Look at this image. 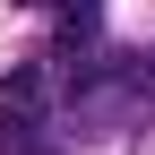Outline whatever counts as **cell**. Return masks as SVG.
Segmentation results:
<instances>
[{
    "label": "cell",
    "mask_w": 155,
    "mask_h": 155,
    "mask_svg": "<svg viewBox=\"0 0 155 155\" xmlns=\"http://www.w3.org/2000/svg\"><path fill=\"white\" fill-rule=\"evenodd\" d=\"M0 112L9 121H61V78H52L43 52H26V61L0 69Z\"/></svg>",
    "instance_id": "1"
},
{
    "label": "cell",
    "mask_w": 155,
    "mask_h": 155,
    "mask_svg": "<svg viewBox=\"0 0 155 155\" xmlns=\"http://www.w3.org/2000/svg\"><path fill=\"white\" fill-rule=\"evenodd\" d=\"M43 129H61V121H9L0 112V155H69V138H43Z\"/></svg>",
    "instance_id": "2"
}]
</instances>
